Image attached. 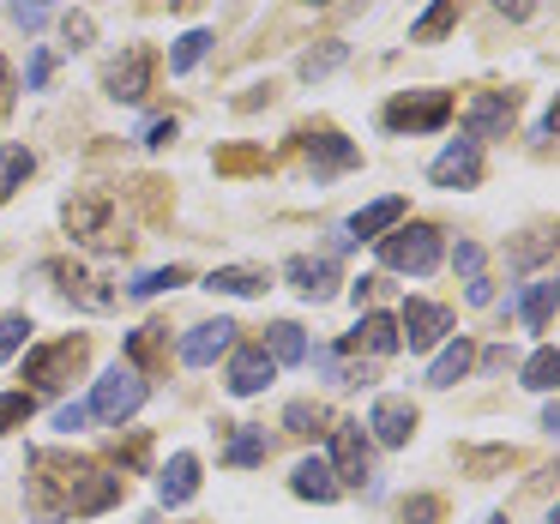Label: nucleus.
Listing matches in <instances>:
<instances>
[{"instance_id": "nucleus-1", "label": "nucleus", "mask_w": 560, "mask_h": 524, "mask_svg": "<svg viewBox=\"0 0 560 524\" xmlns=\"http://www.w3.org/2000/svg\"><path fill=\"white\" fill-rule=\"evenodd\" d=\"M127 476H109L97 458L79 452H31L25 476V506L37 524H67V519H97L121 500Z\"/></svg>"}, {"instance_id": "nucleus-2", "label": "nucleus", "mask_w": 560, "mask_h": 524, "mask_svg": "<svg viewBox=\"0 0 560 524\" xmlns=\"http://www.w3.org/2000/svg\"><path fill=\"white\" fill-rule=\"evenodd\" d=\"M446 259V235L434 223H410V230L380 235V266L386 271H410V278H428V271Z\"/></svg>"}, {"instance_id": "nucleus-3", "label": "nucleus", "mask_w": 560, "mask_h": 524, "mask_svg": "<svg viewBox=\"0 0 560 524\" xmlns=\"http://www.w3.org/2000/svg\"><path fill=\"white\" fill-rule=\"evenodd\" d=\"M61 223L73 242L85 247H127L133 235H121V223H115V199L109 194H73L61 206Z\"/></svg>"}, {"instance_id": "nucleus-4", "label": "nucleus", "mask_w": 560, "mask_h": 524, "mask_svg": "<svg viewBox=\"0 0 560 524\" xmlns=\"http://www.w3.org/2000/svg\"><path fill=\"white\" fill-rule=\"evenodd\" d=\"M145 398H151V386H145V374H139V368H109V374L91 386L85 410L97 416V422H115V428H121L127 416L145 410Z\"/></svg>"}, {"instance_id": "nucleus-5", "label": "nucleus", "mask_w": 560, "mask_h": 524, "mask_svg": "<svg viewBox=\"0 0 560 524\" xmlns=\"http://www.w3.org/2000/svg\"><path fill=\"white\" fill-rule=\"evenodd\" d=\"M380 121H386L392 133H434V127L452 121V97L446 91H404V97H392L386 109H380Z\"/></svg>"}, {"instance_id": "nucleus-6", "label": "nucleus", "mask_w": 560, "mask_h": 524, "mask_svg": "<svg viewBox=\"0 0 560 524\" xmlns=\"http://www.w3.org/2000/svg\"><path fill=\"white\" fill-rule=\"evenodd\" d=\"M326 434H331L326 464H331V476H338V488H362L368 476H374V446H368L362 422H331Z\"/></svg>"}, {"instance_id": "nucleus-7", "label": "nucleus", "mask_w": 560, "mask_h": 524, "mask_svg": "<svg viewBox=\"0 0 560 524\" xmlns=\"http://www.w3.org/2000/svg\"><path fill=\"white\" fill-rule=\"evenodd\" d=\"M518 121V97L512 91H476L464 103V133L482 145V139H506V127Z\"/></svg>"}, {"instance_id": "nucleus-8", "label": "nucleus", "mask_w": 560, "mask_h": 524, "mask_svg": "<svg viewBox=\"0 0 560 524\" xmlns=\"http://www.w3.org/2000/svg\"><path fill=\"white\" fill-rule=\"evenodd\" d=\"M151 49L145 43H133L127 55H115L109 67H103V91H109L115 103H145V91H151Z\"/></svg>"}, {"instance_id": "nucleus-9", "label": "nucleus", "mask_w": 560, "mask_h": 524, "mask_svg": "<svg viewBox=\"0 0 560 524\" xmlns=\"http://www.w3.org/2000/svg\"><path fill=\"white\" fill-rule=\"evenodd\" d=\"M91 343L85 338H61V343H43V350L25 356V380H37V386H61V380H73L79 368H85Z\"/></svg>"}, {"instance_id": "nucleus-10", "label": "nucleus", "mask_w": 560, "mask_h": 524, "mask_svg": "<svg viewBox=\"0 0 560 524\" xmlns=\"http://www.w3.org/2000/svg\"><path fill=\"white\" fill-rule=\"evenodd\" d=\"M398 338L410 343V350H434V343H446L452 338V307H440V302H404V314H398Z\"/></svg>"}, {"instance_id": "nucleus-11", "label": "nucleus", "mask_w": 560, "mask_h": 524, "mask_svg": "<svg viewBox=\"0 0 560 524\" xmlns=\"http://www.w3.org/2000/svg\"><path fill=\"white\" fill-rule=\"evenodd\" d=\"M283 278L295 283V295H302V302H331V295H338V259L331 254H295L290 266H283Z\"/></svg>"}, {"instance_id": "nucleus-12", "label": "nucleus", "mask_w": 560, "mask_h": 524, "mask_svg": "<svg viewBox=\"0 0 560 524\" xmlns=\"http://www.w3.org/2000/svg\"><path fill=\"white\" fill-rule=\"evenodd\" d=\"M428 182L434 187H476L482 182V145H476V139H452V145L428 163Z\"/></svg>"}, {"instance_id": "nucleus-13", "label": "nucleus", "mask_w": 560, "mask_h": 524, "mask_svg": "<svg viewBox=\"0 0 560 524\" xmlns=\"http://www.w3.org/2000/svg\"><path fill=\"white\" fill-rule=\"evenodd\" d=\"M416 422H422V416H416V404H410V398H398V392L374 398V410H368V428H374L380 446H410Z\"/></svg>"}, {"instance_id": "nucleus-14", "label": "nucleus", "mask_w": 560, "mask_h": 524, "mask_svg": "<svg viewBox=\"0 0 560 524\" xmlns=\"http://www.w3.org/2000/svg\"><path fill=\"white\" fill-rule=\"evenodd\" d=\"M235 331H242L235 319H206V326H194V331L182 338V362H187V368H211L218 356L235 350Z\"/></svg>"}, {"instance_id": "nucleus-15", "label": "nucleus", "mask_w": 560, "mask_h": 524, "mask_svg": "<svg viewBox=\"0 0 560 524\" xmlns=\"http://www.w3.org/2000/svg\"><path fill=\"white\" fill-rule=\"evenodd\" d=\"M398 343H404V338H398V319L380 314V307H374V314L355 319L350 338H338V350H350V356H374V362H380V356H392Z\"/></svg>"}, {"instance_id": "nucleus-16", "label": "nucleus", "mask_w": 560, "mask_h": 524, "mask_svg": "<svg viewBox=\"0 0 560 524\" xmlns=\"http://www.w3.org/2000/svg\"><path fill=\"white\" fill-rule=\"evenodd\" d=\"M271 374H278V362H271L259 343H242V350H230V392H235V398H254V392H266Z\"/></svg>"}, {"instance_id": "nucleus-17", "label": "nucleus", "mask_w": 560, "mask_h": 524, "mask_svg": "<svg viewBox=\"0 0 560 524\" xmlns=\"http://www.w3.org/2000/svg\"><path fill=\"white\" fill-rule=\"evenodd\" d=\"M355 163H362V151H355L343 133H314L307 139V170H314V182H331V175L355 170Z\"/></svg>"}, {"instance_id": "nucleus-18", "label": "nucleus", "mask_w": 560, "mask_h": 524, "mask_svg": "<svg viewBox=\"0 0 560 524\" xmlns=\"http://www.w3.org/2000/svg\"><path fill=\"white\" fill-rule=\"evenodd\" d=\"M194 494H199V458L194 452H175V458L163 464V476H158V500L163 506H187Z\"/></svg>"}, {"instance_id": "nucleus-19", "label": "nucleus", "mask_w": 560, "mask_h": 524, "mask_svg": "<svg viewBox=\"0 0 560 524\" xmlns=\"http://www.w3.org/2000/svg\"><path fill=\"white\" fill-rule=\"evenodd\" d=\"M398 223H404V199H398V194H386V199H374V206L355 211L343 235H350V242H380V235L398 230Z\"/></svg>"}, {"instance_id": "nucleus-20", "label": "nucleus", "mask_w": 560, "mask_h": 524, "mask_svg": "<svg viewBox=\"0 0 560 524\" xmlns=\"http://www.w3.org/2000/svg\"><path fill=\"white\" fill-rule=\"evenodd\" d=\"M470 368H476V343L458 331V338H446V350L434 356V368H428V386L446 392V386H458V380L470 374Z\"/></svg>"}, {"instance_id": "nucleus-21", "label": "nucleus", "mask_w": 560, "mask_h": 524, "mask_svg": "<svg viewBox=\"0 0 560 524\" xmlns=\"http://www.w3.org/2000/svg\"><path fill=\"white\" fill-rule=\"evenodd\" d=\"M290 488H295L302 500H314V506H331V500L343 494V488H338V476H331V464H326V458H302V464L290 470Z\"/></svg>"}, {"instance_id": "nucleus-22", "label": "nucleus", "mask_w": 560, "mask_h": 524, "mask_svg": "<svg viewBox=\"0 0 560 524\" xmlns=\"http://www.w3.org/2000/svg\"><path fill=\"white\" fill-rule=\"evenodd\" d=\"M343 61H350V43L326 37V43H314V49H302V61H295V79H302V85H319V79H331Z\"/></svg>"}, {"instance_id": "nucleus-23", "label": "nucleus", "mask_w": 560, "mask_h": 524, "mask_svg": "<svg viewBox=\"0 0 560 524\" xmlns=\"http://www.w3.org/2000/svg\"><path fill=\"white\" fill-rule=\"evenodd\" d=\"M211 295H266L271 290V271L266 266H223L206 278Z\"/></svg>"}, {"instance_id": "nucleus-24", "label": "nucleus", "mask_w": 560, "mask_h": 524, "mask_svg": "<svg viewBox=\"0 0 560 524\" xmlns=\"http://www.w3.org/2000/svg\"><path fill=\"white\" fill-rule=\"evenodd\" d=\"M555 302H560V283H555V278H530V283H524V302H518L524 326H530V331H548Z\"/></svg>"}, {"instance_id": "nucleus-25", "label": "nucleus", "mask_w": 560, "mask_h": 524, "mask_svg": "<svg viewBox=\"0 0 560 524\" xmlns=\"http://www.w3.org/2000/svg\"><path fill=\"white\" fill-rule=\"evenodd\" d=\"M259 350H266L278 368L307 362V338H302V326H295V319H278V326H266V343H259Z\"/></svg>"}, {"instance_id": "nucleus-26", "label": "nucleus", "mask_w": 560, "mask_h": 524, "mask_svg": "<svg viewBox=\"0 0 560 524\" xmlns=\"http://www.w3.org/2000/svg\"><path fill=\"white\" fill-rule=\"evenodd\" d=\"M314 368L331 380V386H368V374H374V368L355 362L350 350H338V343H331V350H314Z\"/></svg>"}, {"instance_id": "nucleus-27", "label": "nucleus", "mask_w": 560, "mask_h": 524, "mask_svg": "<svg viewBox=\"0 0 560 524\" xmlns=\"http://www.w3.org/2000/svg\"><path fill=\"white\" fill-rule=\"evenodd\" d=\"M31 175H37V158H31L25 145H0V206H7Z\"/></svg>"}, {"instance_id": "nucleus-28", "label": "nucleus", "mask_w": 560, "mask_h": 524, "mask_svg": "<svg viewBox=\"0 0 560 524\" xmlns=\"http://www.w3.org/2000/svg\"><path fill=\"white\" fill-rule=\"evenodd\" d=\"M266 452H271L266 428H242V434L223 446V464H235V470H254V464H266Z\"/></svg>"}, {"instance_id": "nucleus-29", "label": "nucleus", "mask_w": 560, "mask_h": 524, "mask_svg": "<svg viewBox=\"0 0 560 524\" xmlns=\"http://www.w3.org/2000/svg\"><path fill=\"white\" fill-rule=\"evenodd\" d=\"M452 25H458V0H434V7L410 25V43H440Z\"/></svg>"}, {"instance_id": "nucleus-30", "label": "nucleus", "mask_w": 560, "mask_h": 524, "mask_svg": "<svg viewBox=\"0 0 560 524\" xmlns=\"http://www.w3.org/2000/svg\"><path fill=\"white\" fill-rule=\"evenodd\" d=\"M518 380H524L530 392H555V380H560V350H555V343H542V350H536L530 362L518 368Z\"/></svg>"}, {"instance_id": "nucleus-31", "label": "nucleus", "mask_w": 560, "mask_h": 524, "mask_svg": "<svg viewBox=\"0 0 560 524\" xmlns=\"http://www.w3.org/2000/svg\"><path fill=\"white\" fill-rule=\"evenodd\" d=\"M175 283H187V266H158V271H139V278L127 283V295H133V302H151V295L175 290Z\"/></svg>"}, {"instance_id": "nucleus-32", "label": "nucleus", "mask_w": 560, "mask_h": 524, "mask_svg": "<svg viewBox=\"0 0 560 524\" xmlns=\"http://www.w3.org/2000/svg\"><path fill=\"white\" fill-rule=\"evenodd\" d=\"M283 428H290V434H326V428H331V410H326V404L295 398L290 410H283Z\"/></svg>"}, {"instance_id": "nucleus-33", "label": "nucleus", "mask_w": 560, "mask_h": 524, "mask_svg": "<svg viewBox=\"0 0 560 524\" xmlns=\"http://www.w3.org/2000/svg\"><path fill=\"white\" fill-rule=\"evenodd\" d=\"M206 55H211V31H187V37L170 49V73H194Z\"/></svg>"}, {"instance_id": "nucleus-34", "label": "nucleus", "mask_w": 560, "mask_h": 524, "mask_svg": "<svg viewBox=\"0 0 560 524\" xmlns=\"http://www.w3.org/2000/svg\"><path fill=\"white\" fill-rule=\"evenodd\" d=\"M31 338V314H0V362H13Z\"/></svg>"}, {"instance_id": "nucleus-35", "label": "nucleus", "mask_w": 560, "mask_h": 524, "mask_svg": "<svg viewBox=\"0 0 560 524\" xmlns=\"http://www.w3.org/2000/svg\"><path fill=\"white\" fill-rule=\"evenodd\" d=\"M91 37H97V19L91 13H61V43L67 49H91Z\"/></svg>"}, {"instance_id": "nucleus-36", "label": "nucleus", "mask_w": 560, "mask_h": 524, "mask_svg": "<svg viewBox=\"0 0 560 524\" xmlns=\"http://www.w3.org/2000/svg\"><path fill=\"white\" fill-rule=\"evenodd\" d=\"M55 7H61V0H13V19H19L25 31H43Z\"/></svg>"}, {"instance_id": "nucleus-37", "label": "nucleus", "mask_w": 560, "mask_h": 524, "mask_svg": "<svg viewBox=\"0 0 560 524\" xmlns=\"http://www.w3.org/2000/svg\"><path fill=\"white\" fill-rule=\"evenodd\" d=\"M398 519H404V524H440V500H434V494H410V500L398 506Z\"/></svg>"}, {"instance_id": "nucleus-38", "label": "nucleus", "mask_w": 560, "mask_h": 524, "mask_svg": "<svg viewBox=\"0 0 560 524\" xmlns=\"http://www.w3.org/2000/svg\"><path fill=\"white\" fill-rule=\"evenodd\" d=\"M31 416V392H7L0 398V428H19Z\"/></svg>"}, {"instance_id": "nucleus-39", "label": "nucleus", "mask_w": 560, "mask_h": 524, "mask_svg": "<svg viewBox=\"0 0 560 524\" xmlns=\"http://www.w3.org/2000/svg\"><path fill=\"white\" fill-rule=\"evenodd\" d=\"M452 271H464V278H482V247H476V242H458V247H452Z\"/></svg>"}, {"instance_id": "nucleus-40", "label": "nucleus", "mask_w": 560, "mask_h": 524, "mask_svg": "<svg viewBox=\"0 0 560 524\" xmlns=\"http://www.w3.org/2000/svg\"><path fill=\"white\" fill-rule=\"evenodd\" d=\"M49 73H55V55L37 49V55H31V67H25V91H43V85H49Z\"/></svg>"}, {"instance_id": "nucleus-41", "label": "nucleus", "mask_w": 560, "mask_h": 524, "mask_svg": "<svg viewBox=\"0 0 560 524\" xmlns=\"http://www.w3.org/2000/svg\"><path fill=\"white\" fill-rule=\"evenodd\" d=\"M175 133H182V121H175V115H158V121L145 127V145H151V151H163Z\"/></svg>"}, {"instance_id": "nucleus-42", "label": "nucleus", "mask_w": 560, "mask_h": 524, "mask_svg": "<svg viewBox=\"0 0 560 524\" xmlns=\"http://www.w3.org/2000/svg\"><path fill=\"white\" fill-rule=\"evenodd\" d=\"M91 422V410H85V404H61V410H55V428H61V434H79V428H85Z\"/></svg>"}, {"instance_id": "nucleus-43", "label": "nucleus", "mask_w": 560, "mask_h": 524, "mask_svg": "<svg viewBox=\"0 0 560 524\" xmlns=\"http://www.w3.org/2000/svg\"><path fill=\"white\" fill-rule=\"evenodd\" d=\"M13 103H19V85H13V67H7V55H0V121L13 115Z\"/></svg>"}, {"instance_id": "nucleus-44", "label": "nucleus", "mask_w": 560, "mask_h": 524, "mask_svg": "<svg viewBox=\"0 0 560 524\" xmlns=\"http://www.w3.org/2000/svg\"><path fill=\"white\" fill-rule=\"evenodd\" d=\"M500 13H506V19H512V25H524V19H530V13H536V0H500Z\"/></svg>"}, {"instance_id": "nucleus-45", "label": "nucleus", "mask_w": 560, "mask_h": 524, "mask_svg": "<svg viewBox=\"0 0 560 524\" xmlns=\"http://www.w3.org/2000/svg\"><path fill=\"white\" fill-rule=\"evenodd\" d=\"M555 133H560V109H548L542 121H536V145H548V139H555Z\"/></svg>"}, {"instance_id": "nucleus-46", "label": "nucleus", "mask_w": 560, "mask_h": 524, "mask_svg": "<svg viewBox=\"0 0 560 524\" xmlns=\"http://www.w3.org/2000/svg\"><path fill=\"white\" fill-rule=\"evenodd\" d=\"M374 295H380V278H362V283H355V290H350V302L362 307V302H374Z\"/></svg>"}, {"instance_id": "nucleus-47", "label": "nucleus", "mask_w": 560, "mask_h": 524, "mask_svg": "<svg viewBox=\"0 0 560 524\" xmlns=\"http://www.w3.org/2000/svg\"><path fill=\"white\" fill-rule=\"evenodd\" d=\"M470 302L488 307V302H494V283H488V278H470Z\"/></svg>"}, {"instance_id": "nucleus-48", "label": "nucleus", "mask_w": 560, "mask_h": 524, "mask_svg": "<svg viewBox=\"0 0 560 524\" xmlns=\"http://www.w3.org/2000/svg\"><path fill=\"white\" fill-rule=\"evenodd\" d=\"M476 362H482V368H506V343H494V350H482Z\"/></svg>"}, {"instance_id": "nucleus-49", "label": "nucleus", "mask_w": 560, "mask_h": 524, "mask_svg": "<svg viewBox=\"0 0 560 524\" xmlns=\"http://www.w3.org/2000/svg\"><path fill=\"white\" fill-rule=\"evenodd\" d=\"M482 524H506V512H494V519H482Z\"/></svg>"}, {"instance_id": "nucleus-50", "label": "nucleus", "mask_w": 560, "mask_h": 524, "mask_svg": "<svg viewBox=\"0 0 560 524\" xmlns=\"http://www.w3.org/2000/svg\"><path fill=\"white\" fill-rule=\"evenodd\" d=\"M302 7H331V0H302Z\"/></svg>"}, {"instance_id": "nucleus-51", "label": "nucleus", "mask_w": 560, "mask_h": 524, "mask_svg": "<svg viewBox=\"0 0 560 524\" xmlns=\"http://www.w3.org/2000/svg\"><path fill=\"white\" fill-rule=\"evenodd\" d=\"M542 524H560V512H548V519H542Z\"/></svg>"}, {"instance_id": "nucleus-52", "label": "nucleus", "mask_w": 560, "mask_h": 524, "mask_svg": "<svg viewBox=\"0 0 560 524\" xmlns=\"http://www.w3.org/2000/svg\"><path fill=\"white\" fill-rule=\"evenodd\" d=\"M139 524H158V519H139Z\"/></svg>"}]
</instances>
